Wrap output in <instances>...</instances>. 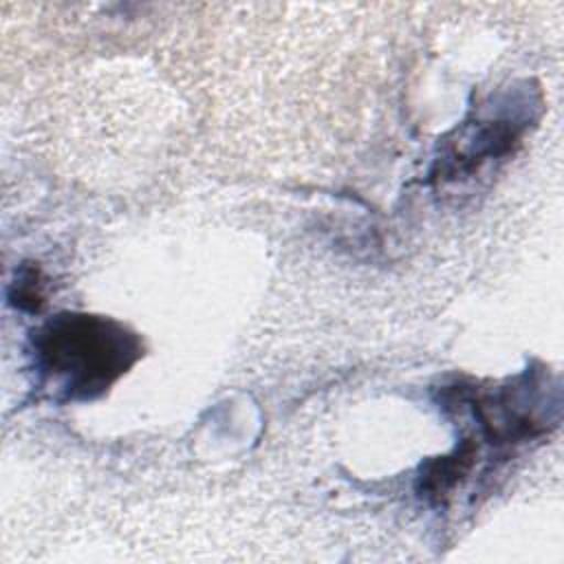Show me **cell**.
<instances>
[{
	"label": "cell",
	"mask_w": 564,
	"mask_h": 564,
	"mask_svg": "<svg viewBox=\"0 0 564 564\" xmlns=\"http://www.w3.org/2000/svg\"><path fill=\"white\" fill-rule=\"evenodd\" d=\"M31 355L37 375L62 401H93L141 359L143 344L112 317L57 313L33 330Z\"/></svg>",
	"instance_id": "6da1fadb"
},
{
	"label": "cell",
	"mask_w": 564,
	"mask_h": 564,
	"mask_svg": "<svg viewBox=\"0 0 564 564\" xmlns=\"http://www.w3.org/2000/svg\"><path fill=\"white\" fill-rule=\"evenodd\" d=\"M476 454L478 449L474 441L465 438L460 441V445H456L454 452L427 460L421 467V476H419L421 496H425L432 502H441L469 474V469L474 467Z\"/></svg>",
	"instance_id": "3957f363"
},
{
	"label": "cell",
	"mask_w": 564,
	"mask_h": 564,
	"mask_svg": "<svg viewBox=\"0 0 564 564\" xmlns=\"http://www.w3.org/2000/svg\"><path fill=\"white\" fill-rule=\"evenodd\" d=\"M535 383L538 381L527 372L509 386L469 399L474 414L491 443H516L533 438L546 430V419L540 412V405H533L538 403V397H529Z\"/></svg>",
	"instance_id": "7a4b0ae2"
},
{
	"label": "cell",
	"mask_w": 564,
	"mask_h": 564,
	"mask_svg": "<svg viewBox=\"0 0 564 564\" xmlns=\"http://www.w3.org/2000/svg\"><path fill=\"white\" fill-rule=\"evenodd\" d=\"M9 297L22 311H37L42 306V302H44L40 271L35 267H24L18 273L15 282L11 284Z\"/></svg>",
	"instance_id": "277c9868"
}]
</instances>
